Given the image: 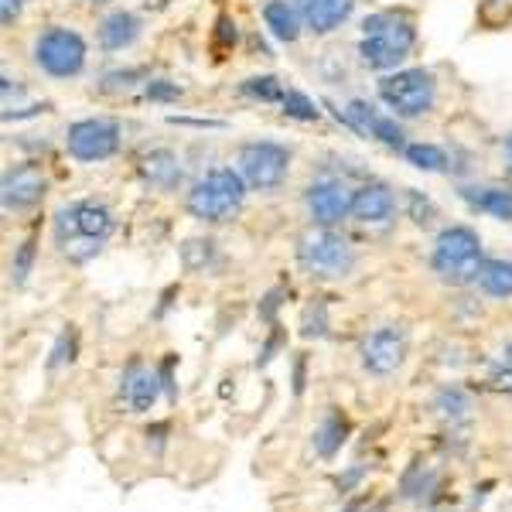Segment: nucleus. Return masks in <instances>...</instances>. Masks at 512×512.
<instances>
[{
  "label": "nucleus",
  "mask_w": 512,
  "mask_h": 512,
  "mask_svg": "<svg viewBox=\"0 0 512 512\" xmlns=\"http://www.w3.org/2000/svg\"><path fill=\"white\" fill-rule=\"evenodd\" d=\"M147 96H151V99H178L181 89L171 86V82L158 79V82H151V86H147Z\"/></svg>",
  "instance_id": "35"
},
{
  "label": "nucleus",
  "mask_w": 512,
  "mask_h": 512,
  "mask_svg": "<svg viewBox=\"0 0 512 512\" xmlns=\"http://www.w3.org/2000/svg\"><path fill=\"white\" fill-rule=\"evenodd\" d=\"M297 263L311 280H345L355 270V250L345 236L321 226L297 239Z\"/></svg>",
  "instance_id": "5"
},
{
  "label": "nucleus",
  "mask_w": 512,
  "mask_h": 512,
  "mask_svg": "<svg viewBox=\"0 0 512 512\" xmlns=\"http://www.w3.org/2000/svg\"><path fill=\"white\" fill-rule=\"evenodd\" d=\"M396 216V195L383 181H366L362 188H355L352 198V219L362 226H386Z\"/></svg>",
  "instance_id": "15"
},
{
  "label": "nucleus",
  "mask_w": 512,
  "mask_h": 512,
  "mask_svg": "<svg viewBox=\"0 0 512 512\" xmlns=\"http://www.w3.org/2000/svg\"><path fill=\"white\" fill-rule=\"evenodd\" d=\"M434 482H437V475L434 472H424V468H410L407 475H403V495L407 499H424L427 492L434 489Z\"/></svg>",
  "instance_id": "28"
},
{
  "label": "nucleus",
  "mask_w": 512,
  "mask_h": 512,
  "mask_svg": "<svg viewBox=\"0 0 512 512\" xmlns=\"http://www.w3.org/2000/svg\"><path fill=\"white\" fill-rule=\"evenodd\" d=\"M362 366L373 376H393L407 362V332L400 325H383L373 335L362 338L359 345Z\"/></svg>",
  "instance_id": "10"
},
{
  "label": "nucleus",
  "mask_w": 512,
  "mask_h": 512,
  "mask_svg": "<svg viewBox=\"0 0 512 512\" xmlns=\"http://www.w3.org/2000/svg\"><path fill=\"white\" fill-rule=\"evenodd\" d=\"M216 38H219V45L233 48V45H236V21L219 18V31H216Z\"/></svg>",
  "instance_id": "37"
},
{
  "label": "nucleus",
  "mask_w": 512,
  "mask_h": 512,
  "mask_svg": "<svg viewBox=\"0 0 512 512\" xmlns=\"http://www.w3.org/2000/svg\"><path fill=\"white\" fill-rule=\"evenodd\" d=\"M417 45V24L407 11H376L362 21L359 55L369 69L393 72Z\"/></svg>",
  "instance_id": "2"
},
{
  "label": "nucleus",
  "mask_w": 512,
  "mask_h": 512,
  "mask_svg": "<svg viewBox=\"0 0 512 512\" xmlns=\"http://www.w3.org/2000/svg\"><path fill=\"white\" fill-rule=\"evenodd\" d=\"M31 260H35V239H24V243L18 246V256H14V267H11V274L18 284H24L31 274Z\"/></svg>",
  "instance_id": "32"
},
{
  "label": "nucleus",
  "mask_w": 512,
  "mask_h": 512,
  "mask_svg": "<svg viewBox=\"0 0 512 512\" xmlns=\"http://www.w3.org/2000/svg\"><path fill=\"white\" fill-rule=\"evenodd\" d=\"M246 198V181L233 168H212L209 175H202L192 185V192L185 198L188 216L198 222H229L243 209Z\"/></svg>",
  "instance_id": "4"
},
{
  "label": "nucleus",
  "mask_w": 512,
  "mask_h": 512,
  "mask_svg": "<svg viewBox=\"0 0 512 512\" xmlns=\"http://www.w3.org/2000/svg\"><path fill=\"white\" fill-rule=\"evenodd\" d=\"M239 93L250 96V99H260V103H280L287 89L280 86L274 76H250L243 86H239Z\"/></svg>",
  "instance_id": "25"
},
{
  "label": "nucleus",
  "mask_w": 512,
  "mask_h": 512,
  "mask_svg": "<svg viewBox=\"0 0 512 512\" xmlns=\"http://www.w3.org/2000/svg\"><path fill=\"white\" fill-rule=\"evenodd\" d=\"M239 175L256 192H274V188L284 185L287 171H291V151L284 144H274V140H253V144H243L236 154Z\"/></svg>",
  "instance_id": "7"
},
{
  "label": "nucleus",
  "mask_w": 512,
  "mask_h": 512,
  "mask_svg": "<svg viewBox=\"0 0 512 512\" xmlns=\"http://www.w3.org/2000/svg\"><path fill=\"white\" fill-rule=\"evenodd\" d=\"M11 99H14V103H18V99H24V89L18 86V79L4 76V110L11 106Z\"/></svg>",
  "instance_id": "38"
},
{
  "label": "nucleus",
  "mask_w": 512,
  "mask_h": 512,
  "mask_svg": "<svg viewBox=\"0 0 512 512\" xmlns=\"http://www.w3.org/2000/svg\"><path fill=\"white\" fill-rule=\"evenodd\" d=\"M410 216H414L417 226H427L434 219V205L427 198H420V192H410Z\"/></svg>",
  "instance_id": "34"
},
{
  "label": "nucleus",
  "mask_w": 512,
  "mask_h": 512,
  "mask_svg": "<svg viewBox=\"0 0 512 512\" xmlns=\"http://www.w3.org/2000/svg\"><path fill=\"white\" fill-rule=\"evenodd\" d=\"M35 62L52 79H72L86 65V41L69 28H48L35 38Z\"/></svg>",
  "instance_id": "8"
},
{
  "label": "nucleus",
  "mask_w": 512,
  "mask_h": 512,
  "mask_svg": "<svg viewBox=\"0 0 512 512\" xmlns=\"http://www.w3.org/2000/svg\"><path fill=\"white\" fill-rule=\"evenodd\" d=\"M161 373H154L151 366H144L140 359H130L127 369L120 373V403L130 410V414H147V410L158 403L161 396Z\"/></svg>",
  "instance_id": "13"
},
{
  "label": "nucleus",
  "mask_w": 512,
  "mask_h": 512,
  "mask_svg": "<svg viewBox=\"0 0 512 512\" xmlns=\"http://www.w3.org/2000/svg\"><path fill=\"white\" fill-rule=\"evenodd\" d=\"M55 246L69 263H89L103 250V243L113 233V216L99 202H72L62 205L52 219Z\"/></svg>",
  "instance_id": "1"
},
{
  "label": "nucleus",
  "mask_w": 512,
  "mask_h": 512,
  "mask_svg": "<svg viewBox=\"0 0 512 512\" xmlns=\"http://www.w3.org/2000/svg\"><path fill=\"white\" fill-rule=\"evenodd\" d=\"M263 21H267L270 35L277 41H287V45H291V41L301 38L304 21H301V14H297V7L287 4V0H270V4L263 7Z\"/></svg>",
  "instance_id": "21"
},
{
  "label": "nucleus",
  "mask_w": 512,
  "mask_h": 512,
  "mask_svg": "<svg viewBox=\"0 0 512 512\" xmlns=\"http://www.w3.org/2000/svg\"><path fill=\"white\" fill-rule=\"evenodd\" d=\"M475 284L482 287V294L495 297V301H509L512 297V260H485V267Z\"/></svg>",
  "instance_id": "23"
},
{
  "label": "nucleus",
  "mask_w": 512,
  "mask_h": 512,
  "mask_svg": "<svg viewBox=\"0 0 512 512\" xmlns=\"http://www.w3.org/2000/svg\"><path fill=\"white\" fill-rule=\"evenodd\" d=\"M461 198H465L475 212L512 222V192L509 188H461Z\"/></svg>",
  "instance_id": "20"
},
{
  "label": "nucleus",
  "mask_w": 512,
  "mask_h": 512,
  "mask_svg": "<svg viewBox=\"0 0 512 512\" xmlns=\"http://www.w3.org/2000/svg\"><path fill=\"white\" fill-rule=\"evenodd\" d=\"M96 38H99V48H103V52H123V48H130L140 38V18L130 11L106 14V18L99 21Z\"/></svg>",
  "instance_id": "18"
},
{
  "label": "nucleus",
  "mask_w": 512,
  "mask_h": 512,
  "mask_svg": "<svg viewBox=\"0 0 512 512\" xmlns=\"http://www.w3.org/2000/svg\"><path fill=\"white\" fill-rule=\"evenodd\" d=\"M147 4H154V7H164V4H168V0H147Z\"/></svg>",
  "instance_id": "40"
},
{
  "label": "nucleus",
  "mask_w": 512,
  "mask_h": 512,
  "mask_svg": "<svg viewBox=\"0 0 512 512\" xmlns=\"http://www.w3.org/2000/svg\"><path fill=\"white\" fill-rule=\"evenodd\" d=\"M478 18L489 24V28H502V24L512 18V7L506 4V0H485L482 11H478Z\"/></svg>",
  "instance_id": "31"
},
{
  "label": "nucleus",
  "mask_w": 512,
  "mask_h": 512,
  "mask_svg": "<svg viewBox=\"0 0 512 512\" xmlns=\"http://www.w3.org/2000/svg\"><path fill=\"white\" fill-rule=\"evenodd\" d=\"M403 158L420 171H448V154H444L437 144H407Z\"/></svg>",
  "instance_id": "24"
},
{
  "label": "nucleus",
  "mask_w": 512,
  "mask_h": 512,
  "mask_svg": "<svg viewBox=\"0 0 512 512\" xmlns=\"http://www.w3.org/2000/svg\"><path fill=\"white\" fill-rule=\"evenodd\" d=\"M379 99L393 110V117L414 120L434 110L437 82L427 69H400L379 79Z\"/></svg>",
  "instance_id": "6"
},
{
  "label": "nucleus",
  "mask_w": 512,
  "mask_h": 512,
  "mask_svg": "<svg viewBox=\"0 0 512 512\" xmlns=\"http://www.w3.org/2000/svg\"><path fill=\"white\" fill-rule=\"evenodd\" d=\"M21 4L24 0H0V21H4V28H11L21 18Z\"/></svg>",
  "instance_id": "36"
},
{
  "label": "nucleus",
  "mask_w": 512,
  "mask_h": 512,
  "mask_svg": "<svg viewBox=\"0 0 512 512\" xmlns=\"http://www.w3.org/2000/svg\"><path fill=\"white\" fill-rule=\"evenodd\" d=\"M328 332V315H325V304H311L301 318V335L304 338H321Z\"/></svg>",
  "instance_id": "30"
},
{
  "label": "nucleus",
  "mask_w": 512,
  "mask_h": 512,
  "mask_svg": "<svg viewBox=\"0 0 512 512\" xmlns=\"http://www.w3.org/2000/svg\"><path fill=\"white\" fill-rule=\"evenodd\" d=\"M280 106H284V113L291 120H301V123H315L321 117V110L315 103H311L308 96L301 93V89H287L284 99H280Z\"/></svg>",
  "instance_id": "27"
},
{
  "label": "nucleus",
  "mask_w": 512,
  "mask_h": 512,
  "mask_svg": "<svg viewBox=\"0 0 512 512\" xmlns=\"http://www.w3.org/2000/svg\"><path fill=\"white\" fill-rule=\"evenodd\" d=\"M65 147L69 154L82 164H96L106 161L120 151V123L106 120V117H89V120H76L69 130H65Z\"/></svg>",
  "instance_id": "9"
},
{
  "label": "nucleus",
  "mask_w": 512,
  "mask_h": 512,
  "mask_svg": "<svg viewBox=\"0 0 512 512\" xmlns=\"http://www.w3.org/2000/svg\"><path fill=\"white\" fill-rule=\"evenodd\" d=\"M349 441V420H345L338 410H328L325 417H321V424L315 427V437H311V444H315V454L325 461H332L338 451H342V444Z\"/></svg>",
  "instance_id": "19"
},
{
  "label": "nucleus",
  "mask_w": 512,
  "mask_h": 512,
  "mask_svg": "<svg viewBox=\"0 0 512 512\" xmlns=\"http://www.w3.org/2000/svg\"><path fill=\"white\" fill-rule=\"evenodd\" d=\"M76 359V335L72 332H62L59 335V342H55V349H52V359H48V366H62V362H72Z\"/></svg>",
  "instance_id": "33"
},
{
  "label": "nucleus",
  "mask_w": 512,
  "mask_h": 512,
  "mask_svg": "<svg viewBox=\"0 0 512 512\" xmlns=\"http://www.w3.org/2000/svg\"><path fill=\"white\" fill-rule=\"evenodd\" d=\"M345 123H349L355 134L373 137L379 144L390 147V151H407V134H403V127L396 123V117L379 113L373 103H366V99H352L349 113H345Z\"/></svg>",
  "instance_id": "12"
},
{
  "label": "nucleus",
  "mask_w": 512,
  "mask_h": 512,
  "mask_svg": "<svg viewBox=\"0 0 512 512\" xmlns=\"http://www.w3.org/2000/svg\"><path fill=\"white\" fill-rule=\"evenodd\" d=\"M434 410L441 420H448L451 427H458V424H468V420H472L475 403L461 386H444V390L434 396Z\"/></svg>",
  "instance_id": "22"
},
{
  "label": "nucleus",
  "mask_w": 512,
  "mask_h": 512,
  "mask_svg": "<svg viewBox=\"0 0 512 512\" xmlns=\"http://www.w3.org/2000/svg\"><path fill=\"white\" fill-rule=\"evenodd\" d=\"M297 14H301L304 28H311L315 35H328V31L342 28L349 21L355 0H294Z\"/></svg>",
  "instance_id": "16"
},
{
  "label": "nucleus",
  "mask_w": 512,
  "mask_h": 512,
  "mask_svg": "<svg viewBox=\"0 0 512 512\" xmlns=\"http://www.w3.org/2000/svg\"><path fill=\"white\" fill-rule=\"evenodd\" d=\"M352 198L355 188L345 185L342 178H321L311 181L308 192H304V205H308V216L318 226H338L345 216H352Z\"/></svg>",
  "instance_id": "11"
},
{
  "label": "nucleus",
  "mask_w": 512,
  "mask_h": 512,
  "mask_svg": "<svg viewBox=\"0 0 512 512\" xmlns=\"http://www.w3.org/2000/svg\"><path fill=\"white\" fill-rule=\"evenodd\" d=\"M489 383L499 393L512 396V342H506L499 352H495V359H492V366H489Z\"/></svg>",
  "instance_id": "26"
},
{
  "label": "nucleus",
  "mask_w": 512,
  "mask_h": 512,
  "mask_svg": "<svg viewBox=\"0 0 512 512\" xmlns=\"http://www.w3.org/2000/svg\"><path fill=\"white\" fill-rule=\"evenodd\" d=\"M144 79L140 69H127V72H110L103 82H99V93H130L137 82Z\"/></svg>",
  "instance_id": "29"
},
{
  "label": "nucleus",
  "mask_w": 512,
  "mask_h": 512,
  "mask_svg": "<svg viewBox=\"0 0 512 512\" xmlns=\"http://www.w3.org/2000/svg\"><path fill=\"white\" fill-rule=\"evenodd\" d=\"M431 267H434V274L451 287L475 284L485 267L482 239H478L475 229H468V226L441 229V236L434 239Z\"/></svg>",
  "instance_id": "3"
},
{
  "label": "nucleus",
  "mask_w": 512,
  "mask_h": 512,
  "mask_svg": "<svg viewBox=\"0 0 512 512\" xmlns=\"http://www.w3.org/2000/svg\"><path fill=\"white\" fill-rule=\"evenodd\" d=\"M502 151H506V168H509V175H512V134L506 137V147H502Z\"/></svg>",
  "instance_id": "39"
},
{
  "label": "nucleus",
  "mask_w": 512,
  "mask_h": 512,
  "mask_svg": "<svg viewBox=\"0 0 512 512\" xmlns=\"http://www.w3.org/2000/svg\"><path fill=\"white\" fill-rule=\"evenodd\" d=\"M140 178L144 185L158 188V192H175L181 185V161L175 151L168 147H154L140 158Z\"/></svg>",
  "instance_id": "17"
},
{
  "label": "nucleus",
  "mask_w": 512,
  "mask_h": 512,
  "mask_svg": "<svg viewBox=\"0 0 512 512\" xmlns=\"http://www.w3.org/2000/svg\"><path fill=\"white\" fill-rule=\"evenodd\" d=\"M45 198V175L38 164H18V168L4 171V185H0V202L7 212H28Z\"/></svg>",
  "instance_id": "14"
}]
</instances>
